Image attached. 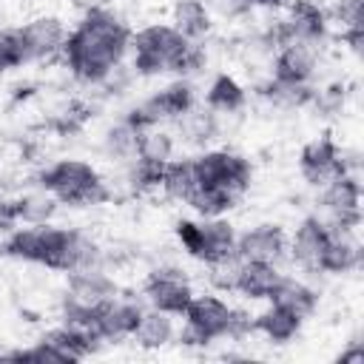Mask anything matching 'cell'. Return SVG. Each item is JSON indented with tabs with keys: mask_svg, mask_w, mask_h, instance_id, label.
I'll return each mask as SVG.
<instances>
[{
	"mask_svg": "<svg viewBox=\"0 0 364 364\" xmlns=\"http://www.w3.org/2000/svg\"><path fill=\"white\" fill-rule=\"evenodd\" d=\"M324 31H327L324 11L313 0H296L290 6L287 20L276 28L273 40L279 46H284V43H310L313 46V43H318L324 37Z\"/></svg>",
	"mask_w": 364,
	"mask_h": 364,
	"instance_id": "obj_12",
	"label": "cell"
},
{
	"mask_svg": "<svg viewBox=\"0 0 364 364\" xmlns=\"http://www.w3.org/2000/svg\"><path fill=\"white\" fill-rule=\"evenodd\" d=\"M284 250H287V236L279 225H256L242 236H236V247H233V253L242 262H267V264H276L284 256Z\"/></svg>",
	"mask_w": 364,
	"mask_h": 364,
	"instance_id": "obj_13",
	"label": "cell"
},
{
	"mask_svg": "<svg viewBox=\"0 0 364 364\" xmlns=\"http://www.w3.org/2000/svg\"><path fill=\"white\" fill-rule=\"evenodd\" d=\"M14 225H17V219H14L11 202L9 199H0V233H9Z\"/></svg>",
	"mask_w": 364,
	"mask_h": 364,
	"instance_id": "obj_36",
	"label": "cell"
},
{
	"mask_svg": "<svg viewBox=\"0 0 364 364\" xmlns=\"http://www.w3.org/2000/svg\"><path fill=\"white\" fill-rule=\"evenodd\" d=\"M117 296V284L111 276H105L100 267H85V270H74L68 273V287H65V299H63V316L68 324H80V327H91L94 313L108 304Z\"/></svg>",
	"mask_w": 364,
	"mask_h": 364,
	"instance_id": "obj_6",
	"label": "cell"
},
{
	"mask_svg": "<svg viewBox=\"0 0 364 364\" xmlns=\"http://www.w3.org/2000/svg\"><path fill=\"white\" fill-rule=\"evenodd\" d=\"M279 282H282V273H279L276 264H267V262H242V270H239V279H236V290L245 299L262 301V299H270L276 293Z\"/></svg>",
	"mask_w": 364,
	"mask_h": 364,
	"instance_id": "obj_20",
	"label": "cell"
},
{
	"mask_svg": "<svg viewBox=\"0 0 364 364\" xmlns=\"http://www.w3.org/2000/svg\"><path fill=\"white\" fill-rule=\"evenodd\" d=\"M136 136H139V128H134L128 119L117 122L105 134V154L114 156V159H122V162H134V156H136Z\"/></svg>",
	"mask_w": 364,
	"mask_h": 364,
	"instance_id": "obj_31",
	"label": "cell"
},
{
	"mask_svg": "<svg viewBox=\"0 0 364 364\" xmlns=\"http://www.w3.org/2000/svg\"><path fill=\"white\" fill-rule=\"evenodd\" d=\"M242 6H279L282 0H239Z\"/></svg>",
	"mask_w": 364,
	"mask_h": 364,
	"instance_id": "obj_38",
	"label": "cell"
},
{
	"mask_svg": "<svg viewBox=\"0 0 364 364\" xmlns=\"http://www.w3.org/2000/svg\"><path fill=\"white\" fill-rule=\"evenodd\" d=\"M270 301H276V304H282V307L293 310L296 316L307 318V316L316 310L318 296H316V290H313V287H307L304 282L290 279V276H282V282H279L276 293L270 296Z\"/></svg>",
	"mask_w": 364,
	"mask_h": 364,
	"instance_id": "obj_27",
	"label": "cell"
},
{
	"mask_svg": "<svg viewBox=\"0 0 364 364\" xmlns=\"http://www.w3.org/2000/svg\"><path fill=\"white\" fill-rule=\"evenodd\" d=\"M28 63V46L23 37V28H3L0 31V71L20 68Z\"/></svg>",
	"mask_w": 364,
	"mask_h": 364,
	"instance_id": "obj_32",
	"label": "cell"
},
{
	"mask_svg": "<svg viewBox=\"0 0 364 364\" xmlns=\"http://www.w3.org/2000/svg\"><path fill=\"white\" fill-rule=\"evenodd\" d=\"M301 321H304V318L296 316L293 310H287V307L270 301V307L253 318V330H259V333H262L267 341H273V344H287V341H293V338L299 336Z\"/></svg>",
	"mask_w": 364,
	"mask_h": 364,
	"instance_id": "obj_21",
	"label": "cell"
},
{
	"mask_svg": "<svg viewBox=\"0 0 364 364\" xmlns=\"http://www.w3.org/2000/svg\"><path fill=\"white\" fill-rule=\"evenodd\" d=\"M3 250L14 259L37 262V264H46L63 273L100 267L102 262V253L94 239L71 228H54L48 222L28 225V228H11Z\"/></svg>",
	"mask_w": 364,
	"mask_h": 364,
	"instance_id": "obj_2",
	"label": "cell"
},
{
	"mask_svg": "<svg viewBox=\"0 0 364 364\" xmlns=\"http://www.w3.org/2000/svg\"><path fill=\"white\" fill-rule=\"evenodd\" d=\"M338 145L330 139V136H318L313 142H307L299 154V168H301V176L310 182V185H324L327 179H333L336 173H341L338 168Z\"/></svg>",
	"mask_w": 364,
	"mask_h": 364,
	"instance_id": "obj_16",
	"label": "cell"
},
{
	"mask_svg": "<svg viewBox=\"0 0 364 364\" xmlns=\"http://www.w3.org/2000/svg\"><path fill=\"white\" fill-rule=\"evenodd\" d=\"M338 361H341V364H355V361H364V347L355 341L350 350H344V353L338 355Z\"/></svg>",
	"mask_w": 364,
	"mask_h": 364,
	"instance_id": "obj_37",
	"label": "cell"
},
{
	"mask_svg": "<svg viewBox=\"0 0 364 364\" xmlns=\"http://www.w3.org/2000/svg\"><path fill=\"white\" fill-rule=\"evenodd\" d=\"M208 108L216 114H236L245 105V88L230 77V74H219L213 77V82L208 85Z\"/></svg>",
	"mask_w": 364,
	"mask_h": 364,
	"instance_id": "obj_28",
	"label": "cell"
},
{
	"mask_svg": "<svg viewBox=\"0 0 364 364\" xmlns=\"http://www.w3.org/2000/svg\"><path fill=\"white\" fill-rule=\"evenodd\" d=\"M159 188L179 199V202H188V196L199 188V176H196V165L193 159H171L165 168H162V182Z\"/></svg>",
	"mask_w": 364,
	"mask_h": 364,
	"instance_id": "obj_26",
	"label": "cell"
},
{
	"mask_svg": "<svg viewBox=\"0 0 364 364\" xmlns=\"http://www.w3.org/2000/svg\"><path fill=\"white\" fill-rule=\"evenodd\" d=\"M316 74V51L310 43H284L273 60V80L282 85H307Z\"/></svg>",
	"mask_w": 364,
	"mask_h": 364,
	"instance_id": "obj_15",
	"label": "cell"
},
{
	"mask_svg": "<svg viewBox=\"0 0 364 364\" xmlns=\"http://www.w3.org/2000/svg\"><path fill=\"white\" fill-rule=\"evenodd\" d=\"M193 102V88L188 80H176L171 85H165L162 91H156L154 97L142 100L125 119L134 125V128H151V125H162L168 119H179Z\"/></svg>",
	"mask_w": 364,
	"mask_h": 364,
	"instance_id": "obj_9",
	"label": "cell"
},
{
	"mask_svg": "<svg viewBox=\"0 0 364 364\" xmlns=\"http://www.w3.org/2000/svg\"><path fill=\"white\" fill-rule=\"evenodd\" d=\"M182 316H185V330L179 333L182 344H208L222 336H239L242 330L253 327V321H247L219 296H193Z\"/></svg>",
	"mask_w": 364,
	"mask_h": 364,
	"instance_id": "obj_4",
	"label": "cell"
},
{
	"mask_svg": "<svg viewBox=\"0 0 364 364\" xmlns=\"http://www.w3.org/2000/svg\"><path fill=\"white\" fill-rule=\"evenodd\" d=\"M171 26L191 43L202 40L210 31V11L202 0H176L171 9Z\"/></svg>",
	"mask_w": 364,
	"mask_h": 364,
	"instance_id": "obj_24",
	"label": "cell"
},
{
	"mask_svg": "<svg viewBox=\"0 0 364 364\" xmlns=\"http://www.w3.org/2000/svg\"><path fill=\"white\" fill-rule=\"evenodd\" d=\"M330 239V225L321 222L318 216H307L293 239H290V256L296 264H301L304 270H318V259H321V250Z\"/></svg>",
	"mask_w": 364,
	"mask_h": 364,
	"instance_id": "obj_17",
	"label": "cell"
},
{
	"mask_svg": "<svg viewBox=\"0 0 364 364\" xmlns=\"http://www.w3.org/2000/svg\"><path fill=\"white\" fill-rule=\"evenodd\" d=\"M40 185L63 205H94L108 196L94 165L82 159H60L40 173Z\"/></svg>",
	"mask_w": 364,
	"mask_h": 364,
	"instance_id": "obj_5",
	"label": "cell"
},
{
	"mask_svg": "<svg viewBox=\"0 0 364 364\" xmlns=\"http://www.w3.org/2000/svg\"><path fill=\"white\" fill-rule=\"evenodd\" d=\"M176 239L193 259H199L205 264L230 256L236 247V230L222 216H210L205 222L182 219V222H176Z\"/></svg>",
	"mask_w": 364,
	"mask_h": 364,
	"instance_id": "obj_7",
	"label": "cell"
},
{
	"mask_svg": "<svg viewBox=\"0 0 364 364\" xmlns=\"http://www.w3.org/2000/svg\"><path fill=\"white\" fill-rule=\"evenodd\" d=\"M236 199H239V196H233V193H230V191H225V188L199 185V188L188 196V205H191L199 216L210 219V216H222V213H228V210L236 205Z\"/></svg>",
	"mask_w": 364,
	"mask_h": 364,
	"instance_id": "obj_30",
	"label": "cell"
},
{
	"mask_svg": "<svg viewBox=\"0 0 364 364\" xmlns=\"http://www.w3.org/2000/svg\"><path fill=\"white\" fill-rule=\"evenodd\" d=\"M134 159L145 162V165L165 168L173 159V136L165 128H159V125L142 128L139 136H136V156Z\"/></svg>",
	"mask_w": 364,
	"mask_h": 364,
	"instance_id": "obj_25",
	"label": "cell"
},
{
	"mask_svg": "<svg viewBox=\"0 0 364 364\" xmlns=\"http://www.w3.org/2000/svg\"><path fill=\"white\" fill-rule=\"evenodd\" d=\"M139 316H142V307L136 301L114 296L108 304H102L94 313L91 324H94V333L100 336V341H117V338H131Z\"/></svg>",
	"mask_w": 364,
	"mask_h": 364,
	"instance_id": "obj_14",
	"label": "cell"
},
{
	"mask_svg": "<svg viewBox=\"0 0 364 364\" xmlns=\"http://www.w3.org/2000/svg\"><path fill=\"white\" fill-rule=\"evenodd\" d=\"M131 338L142 347V350H162L165 344L173 341V316L151 307V310H142Z\"/></svg>",
	"mask_w": 364,
	"mask_h": 364,
	"instance_id": "obj_22",
	"label": "cell"
},
{
	"mask_svg": "<svg viewBox=\"0 0 364 364\" xmlns=\"http://www.w3.org/2000/svg\"><path fill=\"white\" fill-rule=\"evenodd\" d=\"M208 267H210L208 279H210L213 287H219V290H236V279H239V270H242V259L236 253H230V256H225L219 262H210Z\"/></svg>",
	"mask_w": 364,
	"mask_h": 364,
	"instance_id": "obj_33",
	"label": "cell"
},
{
	"mask_svg": "<svg viewBox=\"0 0 364 364\" xmlns=\"http://www.w3.org/2000/svg\"><path fill=\"white\" fill-rule=\"evenodd\" d=\"M23 28V37H26V46H28V60H46V57H54L57 51H63V43H65V26L60 17H34L31 23L20 26Z\"/></svg>",
	"mask_w": 364,
	"mask_h": 364,
	"instance_id": "obj_18",
	"label": "cell"
},
{
	"mask_svg": "<svg viewBox=\"0 0 364 364\" xmlns=\"http://www.w3.org/2000/svg\"><path fill=\"white\" fill-rule=\"evenodd\" d=\"M131 48H134V68L136 74H145V77L165 74V71L193 74L205 63L202 48L185 40L168 23H154L131 34Z\"/></svg>",
	"mask_w": 364,
	"mask_h": 364,
	"instance_id": "obj_3",
	"label": "cell"
},
{
	"mask_svg": "<svg viewBox=\"0 0 364 364\" xmlns=\"http://www.w3.org/2000/svg\"><path fill=\"white\" fill-rule=\"evenodd\" d=\"M176 122H179L182 136H185L188 142H196V145H205V142L213 139L216 131H219L216 111H210V108H196V105H191Z\"/></svg>",
	"mask_w": 364,
	"mask_h": 364,
	"instance_id": "obj_29",
	"label": "cell"
},
{
	"mask_svg": "<svg viewBox=\"0 0 364 364\" xmlns=\"http://www.w3.org/2000/svg\"><path fill=\"white\" fill-rule=\"evenodd\" d=\"M145 299L151 307L168 316H182L193 299V290L179 270H154L145 279Z\"/></svg>",
	"mask_w": 364,
	"mask_h": 364,
	"instance_id": "obj_10",
	"label": "cell"
},
{
	"mask_svg": "<svg viewBox=\"0 0 364 364\" xmlns=\"http://www.w3.org/2000/svg\"><path fill=\"white\" fill-rule=\"evenodd\" d=\"M57 196L51 191H46L43 185L34 188V191H26L23 196L11 199V208H14V219L17 225H46L51 222V216L57 213Z\"/></svg>",
	"mask_w": 364,
	"mask_h": 364,
	"instance_id": "obj_23",
	"label": "cell"
},
{
	"mask_svg": "<svg viewBox=\"0 0 364 364\" xmlns=\"http://www.w3.org/2000/svg\"><path fill=\"white\" fill-rule=\"evenodd\" d=\"M321 205L333 213L336 228L353 230L358 225V205H361V185L358 176L336 173L321 185Z\"/></svg>",
	"mask_w": 364,
	"mask_h": 364,
	"instance_id": "obj_11",
	"label": "cell"
},
{
	"mask_svg": "<svg viewBox=\"0 0 364 364\" xmlns=\"http://www.w3.org/2000/svg\"><path fill=\"white\" fill-rule=\"evenodd\" d=\"M193 165H196L199 185L225 188L233 196H242L250 185V176H253L250 162L233 151H205L202 156L193 159Z\"/></svg>",
	"mask_w": 364,
	"mask_h": 364,
	"instance_id": "obj_8",
	"label": "cell"
},
{
	"mask_svg": "<svg viewBox=\"0 0 364 364\" xmlns=\"http://www.w3.org/2000/svg\"><path fill=\"white\" fill-rule=\"evenodd\" d=\"M128 46L131 31L125 28V23L100 6L91 9L82 23L65 37L63 57L77 80L102 82L119 68Z\"/></svg>",
	"mask_w": 364,
	"mask_h": 364,
	"instance_id": "obj_1",
	"label": "cell"
},
{
	"mask_svg": "<svg viewBox=\"0 0 364 364\" xmlns=\"http://www.w3.org/2000/svg\"><path fill=\"white\" fill-rule=\"evenodd\" d=\"M341 37H344V43L353 48V54H361V51H364V28H344Z\"/></svg>",
	"mask_w": 364,
	"mask_h": 364,
	"instance_id": "obj_35",
	"label": "cell"
},
{
	"mask_svg": "<svg viewBox=\"0 0 364 364\" xmlns=\"http://www.w3.org/2000/svg\"><path fill=\"white\" fill-rule=\"evenodd\" d=\"M336 17L344 28H364V0H341L336 6Z\"/></svg>",
	"mask_w": 364,
	"mask_h": 364,
	"instance_id": "obj_34",
	"label": "cell"
},
{
	"mask_svg": "<svg viewBox=\"0 0 364 364\" xmlns=\"http://www.w3.org/2000/svg\"><path fill=\"white\" fill-rule=\"evenodd\" d=\"M361 259V250H358V242L353 239V230L347 228H336L330 225V239L321 250V259H318V270L324 273H347L358 264Z\"/></svg>",
	"mask_w": 364,
	"mask_h": 364,
	"instance_id": "obj_19",
	"label": "cell"
}]
</instances>
